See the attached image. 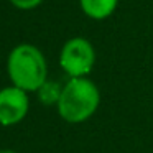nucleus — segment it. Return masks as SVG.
Segmentation results:
<instances>
[{"instance_id": "f257e3e1", "label": "nucleus", "mask_w": 153, "mask_h": 153, "mask_svg": "<svg viewBox=\"0 0 153 153\" xmlns=\"http://www.w3.org/2000/svg\"><path fill=\"white\" fill-rule=\"evenodd\" d=\"M100 92L96 82L84 77H71L63 86V92L56 104L59 117L68 123H82L97 112Z\"/></svg>"}, {"instance_id": "f03ea898", "label": "nucleus", "mask_w": 153, "mask_h": 153, "mask_svg": "<svg viewBox=\"0 0 153 153\" xmlns=\"http://www.w3.org/2000/svg\"><path fill=\"white\" fill-rule=\"evenodd\" d=\"M7 73L13 86L27 92H36L41 84L48 81L46 58L33 45H18L8 54Z\"/></svg>"}, {"instance_id": "20e7f679", "label": "nucleus", "mask_w": 153, "mask_h": 153, "mask_svg": "<svg viewBox=\"0 0 153 153\" xmlns=\"http://www.w3.org/2000/svg\"><path fill=\"white\" fill-rule=\"evenodd\" d=\"M30 110L28 92L17 86L0 89V125L12 127L20 123Z\"/></svg>"}, {"instance_id": "0eeeda50", "label": "nucleus", "mask_w": 153, "mask_h": 153, "mask_svg": "<svg viewBox=\"0 0 153 153\" xmlns=\"http://www.w3.org/2000/svg\"><path fill=\"white\" fill-rule=\"evenodd\" d=\"M8 2L20 10H31V8H36L43 0H8Z\"/></svg>"}, {"instance_id": "6e6552de", "label": "nucleus", "mask_w": 153, "mask_h": 153, "mask_svg": "<svg viewBox=\"0 0 153 153\" xmlns=\"http://www.w3.org/2000/svg\"><path fill=\"white\" fill-rule=\"evenodd\" d=\"M0 153H17V152H13V150H10V148H2Z\"/></svg>"}, {"instance_id": "7ed1b4c3", "label": "nucleus", "mask_w": 153, "mask_h": 153, "mask_svg": "<svg viewBox=\"0 0 153 153\" xmlns=\"http://www.w3.org/2000/svg\"><path fill=\"white\" fill-rule=\"evenodd\" d=\"M96 48L87 38L74 36L63 45L59 66L69 77H84L94 69Z\"/></svg>"}, {"instance_id": "39448f33", "label": "nucleus", "mask_w": 153, "mask_h": 153, "mask_svg": "<svg viewBox=\"0 0 153 153\" xmlns=\"http://www.w3.org/2000/svg\"><path fill=\"white\" fill-rule=\"evenodd\" d=\"M81 10L92 20H105L115 12L119 0H79Z\"/></svg>"}, {"instance_id": "423d86ee", "label": "nucleus", "mask_w": 153, "mask_h": 153, "mask_svg": "<svg viewBox=\"0 0 153 153\" xmlns=\"http://www.w3.org/2000/svg\"><path fill=\"white\" fill-rule=\"evenodd\" d=\"M61 92H63V87L59 86L54 81H45L41 84V87L36 91L38 94V100H40L43 105H56L58 100L61 97Z\"/></svg>"}]
</instances>
